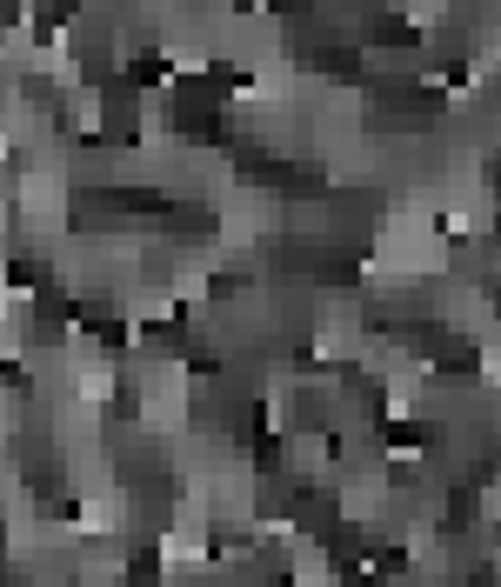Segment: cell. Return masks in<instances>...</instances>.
I'll use <instances>...</instances> for the list:
<instances>
[{"instance_id":"cell-1","label":"cell","mask_w":501,"mask_h":587,"mask_svg":"<svg viewBox=\"0 0 501 587\" xmlns=\"http://www.w3.org/2000/svg\"><path fill=\"white\" fill-rule=\"evenodd\" d=\"M415 408H421V374H415V367H401V374L388 380V401H382V415H388V421H408Z\"/></svg>"},{"instance_id":"cell-2","label":"cell","mask_w":501,"mask_h":587,"mask_svg":"<svg viewBox=\"0 0 501 587\" xmlns=\"http://www.w3.org/2000/svg\"><path fill=\"white\" fill-rule=\"evenodd\" d=\"M181 307H188V301H181V294H167V287H140V294L127 301V314H134L140 327H147V321H175Z\"/></svg>"},{"instance_id":"cell-3","label":"cell","mask_w":501,"mask_h":587,"mask_svg":"<svg viewBox=\"0 0 501 587\" xmlns=\"http://www.w3.org/2000/svg\"><path fill=\"white\" fill-rule=\"evenodd\" d=\"M101 114H107V107H101V87H74V127H81L87 140L101 134Z\"/></svg>"}]
</instances>
